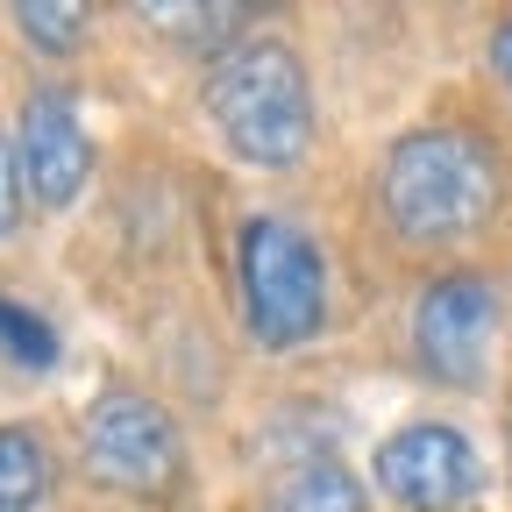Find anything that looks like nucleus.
I'll return each instance as SVG.
<instances>
[{
    "mask_svg": "<svg viewBox=\"0 0 512 512\" xmlns=\"http://www.w3.org/2000/svg\"><path fill=\"white\" fill-rule=\"evenodd\" d=\"M484 57H491V72H498V86H505V100H512V8L491 22V36H484Z\"/></svg>",
    "mask_w": 512,
    "mask_h": 512,
    "instance_id": "nucleus-14",
    "label": "nucleus"
},
{
    "mask_svg": "<svg viewBox=\"0 0 512 512\" xmlns=\"http://www.w3.org/2000/svg\"><path fill=\"white\" fill-rule=\"evenodd\" d=\"M235 306L256 349H306L328 328V249L292 214H249L235 228Z\"/></svg>",
    "mask_w": 512,
    "mask_h": 512,
    "instance_id": "nucleus-3",
    "label": "nucleus"
},
{
    "mask_svg": "<svg viewBox=\"0 0 512 512\" xmlns=\"http://www.w3.org/2000/svg\"><path fill=\"white\" fill-rule=\"evenodd\" d=\"M121 15L150 36H164V43H185L214 22V0H121Z\"/></svg>",
    "mask_w": 512,
    "mask_h": 512,
    "instance_id": "nucleus-11",
    "label": "nucleus"
},
{
    "mask_svg": "<svg viewBox=\"0 0 512 512\" xmlns=\"http://www.w3.org/2000/svg\"><path fill=\"white\" fill-rule=\"evenodd\" d=\"M50 484H57L50 441L29 420H0V512H29Z\"/></svg>",
    "mask_w": 512,
    "mask_h": 512,
    "instance_id": "nucleus-9",
    "label": "nucleus"
},
{
    "mask_svg": "<svg viewBox=\"0 0 512 512\" xmlns=\"http://www.w3.org/2000/svg\"><path fill=\"white\" fill-rule=\"evenodd\" d=\"M377 214L406 249H463L505 214V164L470 121H420L377 164Z\"/></svg>",
    "mask_w": 512,
    "mask_h": 512,
    "instance_id": "nucleus-1",
    "label": "nucleus"
},
{
    "mask_svg": "<svg viewBox=\"0 0 512 512\" xmlns=\"http://www.w3.org/2000/svg\"><path fill=\"white\" fill-rule=\"evenodd\" d=\"M93 15H100V0H8V22H15L22 50H36L50 64H64V57L86 50Z\"/></svg>",
    "mask_w": 512,
    "mask_h": 512,
    "instance_id": "nucleus-8",
    "label": "nucleus"
},
{
    "mask_svg": "<svg viewBox=\"0 0 512 512\" xmlns=\"http://www.w3.org/2000/svg\"><path fill=\"white\" fill-rule=\"evenodd\" d=\"M200 114L214 121L221 150L249 171H299L313 150V128H320L306 57L285 36L228 43L200 79Z\"/></svg>",
    "mask_w": 512,
    "mask_h": 512,
    "instance_id": "nucleus-2",
    "label": "nucleus"
},
{
    "mask_svg": "<svg viewBox=\"0 0 512 512\" xmlns=\"http://www.w3.org/2000/svg\"><path fill=\"white\" fill-rule=\"evenodd\" d=\"M256 512H363V484L342 463H299Z\"/></svg>",
    "mask_w": 512,
    "mask_h": 512,
    "instance_id": "nucleus-10",
    "label": "nucleus"
},
{
    "mask_svg": "<svg viewBox=\"0 0 512 512\" xmlns=\"http://www.w3.org/2000/svg\"><path fill=\"white\" fill-rule=\"evenodd\" d=\"M505 470H512V406H505Z\"/></svg>",
    "mask_w": 512,
    "mask_h": 512,
    "instance_id": "nucleus-15",
    "label": "nucleus"
},
{
    "mask_svg": "<svg viewBox=\"0 0 512 512\" xmlns=\"http://www.w3.org/2000/svg\"><path fill=\"white\" fill-rule=\"evenodd\" d=\"M86 470L107 491H178L185 477V434L164 399L136 392V384H107L86 406Z\"/></svg>",
    "mask_w": 512,
    "mask_h": 512,
    "instance_id": "nucleus-5",
    "label": "nucleus"
},
{
    "mask_svg": "<svg viewBox=\"0 0 512 512\" xmlns=\"http://www.w3.org/2000/svg\"><path fill=\"white\" fill-rule=\"evenodd\" d=\"M15 171H22V192L43 207V214H64L86 192L93 178V136H86V114H79V93L72 86H36L15 114Z\"/></svg>",
    "mask_w": 512,
    "mask_h": 512,
    "instance_id": "nucleus-7",
    "label": "nucleus"
},
{
    "mask_svg": "<svg viewBox=\"0 0 512 512\" xmlns=\"http://www.w3.org/2000/svg\"><path fill=\"white\" fill-rule=\"evenodd\" d=\"M498 328H505V299L484 271H434L413 292V320H406L413 377L441 384V392H484Z\"/></svg>",
    "mask_w": 512,
    "mask_h": 512,
    "instance_id": "nucleus-4",
    "label": "nucleus"
},
{
    "mask_svg": "<svg viewBox=\"0 0 512 512\" xmlns=\"http://www.w3.org/2000/svg\"><path fill=\"white\" fill-rule=\"evenodd\" d=\"M0 342H8V349H15V363H29V370H43V363L57 356V335L43 328L29 306H8V299H0Z\"/></svg>",
    "mask_w": 512,
    "mask_h": 512,
    "instance_id": "nucleus-12",
    "label": "nucleus"
},
{
    "mask_svg": "<svg viewBox=\"0 0 512 512\" xmlns=\"http://www.w3.org/2000/svg\"><path fill=\"white\" fill-rule=\"evenodd\" d=\"M15 214H22V171H15V143L0 136V235L15 228Z\"/></svg>",
    "mask_w": 512,
    "mask_h": 512,
    "instance_id": "nucleus-13",
    "label": "nucleus"
},
{
    "mask_svg": "<svg viewBox=\"0 0 512 512\" xmlns=\"http://www.w3.org/2000/svg\"><path fill=\"white\" fill-rule=\"evenodd\" d=\"M370 484L399 512H456L484 491V456L448 420H406L370 448Z\"/></svg>",
    "mask_w": 512,
    "mask_h": 512,
    "instance_id": "nucleus-6",
    "label": "nucleus"
}]
</instances>
